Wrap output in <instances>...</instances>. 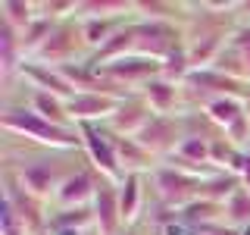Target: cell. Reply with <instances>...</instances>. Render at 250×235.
Returning a JSON list of instances; mask_svg holds the SVG:
<instances>
[{
  "instance_id": "1",
  "label": "cell",
  "mask_w": 250,
  "mask_h": 235,
  "mask_svg": "<svg viewBox=\"0 0 250 235\" xmlns=\"http://www.w3.org/2000/svg\"><path fill=\"white\" fill-rule=\"evenodd\" d=\"M0 125H3L6 132H16V135H25L31 141L60 147V151H72V147L82 144L78 129H66V125L47 122L44 116H38L31 107H6L3 113H0Z\"/></svg>"
},
{
  "instance_id": "2",
  "label": "cell",
  "mask_w": 250,
  "mask_h": 235,
  "mask_svg": "<svg viewBox=\"0 0 250 235\" xmlns=\"http://www.w3.org/2000/svg\"><path fill=\"white\" fill-rule=\"evenodd\" d=\"M153 185H156L160 201L166 204L169 210H185L188 204H194L200 198L203 179L188 176V172L175 169V166H156L153 169Z\"/></svg>"
},
{
  "instance_id": "3",
  "label": "cell",
  "mask_w": 250,
  "mask_h": 235,
  "mask_svg": "<svg viewBox=\"0 0 250 235\" xmlns=\"http://www.w3.org/2000/svg\"><path fill=\"white\" fill-rule=\"evenodd\" d=\"M75 129H78V135H82V144H84V151H88V157H91L94 169L104 172L106 182H119V185H122L125 172H122V166H119V157H116L113 132L97 129L94 122H82V125H75Z\"/></svg>"
},
{
  "instance_id": "4",
  "label": "cell",
  "mask_w": 250,
  "mask_h": 235,
  "mask_svg": "<svg viewBox=\"0 0 250 235\" xmlns=\"http://www.w3.org/2000/svg\"><path fill=\"white\" fill-rule=\"evenodd\" d=\"M131 31H135V57H147V60H166L172 50L185 47L178 41V31L172 22H131Z\"/></svg>"
},
{
  "instance_id": "5",
  "label": "cell",
  "mask_w": 250,
  "mask_h": 235,
  "mask_svg": "<svg viewBox=\"0 0 250 235\" xmlns=\"http://www.w3.org/2000/svg\"><path fill=\"white\" fill-rule=\"evenodd\" d=\"M185 88L197 91L200 97L209 100H219V97H247L250 100V85L247 82H238V78H229L222 72H216V69H194L191 75L185 78Z\"/></svg>"
},
{
  "instance_id": "6",
  "label": "cell",
  "mask_w": 250,
  "mask_h": 235,
  "mask_svg": "<svg viewBox=\"0 0 250 235\" xmlns=\"http://www.w3.org/2000/svg\"><path fill=\"white\" fill-rule=\"evenodd\" d=\"M91 66V63H88ZM97 78H106V82H116V85H128V82H150L163 72V63L160 60H147V57H122L116 63H104V66H91Z\"/></svg>"
},
{
  "instance_id": "7",
  "label": "cell",
  "mask_w": 250,
  "mask_h": 235,
  "mask_svg": "<svg viewBox=\"0 0 250 235\" xmlns=\"http://www.w3.org/2000/svg\"><path fill=\"white\" fill-rule=\"evenodd\" d=\"M135 141L150 157H172V154L178 151V144H182L175 116H153V119L141 129V135Z\"/></svg>"
},
{
  "instance_id": "8",
  "label": "cell",
  "mask_w": 250,
  "mask_h": 235,
  "mask_svg": "<svg viewBox=\"0 0 250 235\" xmlns=\"http://www.w3.org/2000/svg\"><path fill=\"white\" fill-rule=\"evenodd\" d=\"M3 201L10 204V207L19 213V219L25 223L28 235L41 232L47 226V213H44V201H38L35 194H28L25 188H22V182L16 176H6V191H3Z\"/></svg>"
},
{
  "instance_id": "9",
  "label": "cell",
  "mask_w": 250,
  "mask_h": 235,
  "mask_svg": "<svg viewBox=\"0 0 250 235\" xmlns=\"http://www.w3.org/2000/svg\"><path fill=\"white\" fill-rule=\"evenodd\" d=\"M16 179L22 182V188H25L28 194H35L38 201H44V198H53V194H57V188L62 185L66 176H60V166L53 160H31L16 172Z\"/></svg>"
},
{
  "instance_id": "10",
  "label": "cell",
  "mask_w": 250,
  "mask_h": 235,
  "mask_svg": "<svg viewBox=\"0 0 250 235\" xmlns=\"http://www.w3.org/2000/svg\"><path fill=\"white\" fill-rule=\"evenodd\" d=\"M19 75L22 78H28L31 82V88L35 91H47V94H53V97H60V100H72L75 97V88L62 78L60 69H53V66H44V63H35V60H25L22 63V69H19Z\"/></svg>"
},
{
  "instance_id": "11",
  "label": "cell",
  "mask_w": 250,
  "mask_h": 235,
  "mask_svg": "<svg viewBox=\"0 0 250 235\" xmlns=\"http://www.w3.org/2000/svg\"><path fill=\"white\" fill-rule=\"evenodd\" d=\"M94 226H97L100 235H122V210H119V191H116L113 182H100L97 194H94Z\"/></svg>"
},
{
  "instance_id": "12",
  "label": "cell",
  "mask_w": 250,
  "mask_h": 235,
  "mask_svg": "<svg viewBox=\"0 0 250 235\" xmlns=\"http://www.w3.org/2000/svg\"><path fill=\"white\" fill-rule=\"evenodd\" d=\"M75 28L69 25V22H57L50 31V38L41 44V50L35 53V63H44V66H53V69H60V66H66V60L75 53Z\"/></svg>"
},
{
  "instance_id": "13",
  "label": "cell",
  "mask_w": 250,
  "mask_h": 235,
  "mask_svg": "<svg viewBox=\"0 0 250 235\" xmlns=\"http://www.w3.org/2000/svg\"><path fill=\"white\" fill-rule=\"evenodd\" d=\"M153 110L147 107L144 97H128L122 100V107L109 116V125H113V135H122V138H138L141 129L153 119Z\"/></svg>"
},
{
  "instance_id": "14",
  "label": "cell",
  "mask_w": 250,
  "mask_h": 235,
  "mask_svg": "<svg viewBox=\"0 0 250 235\" xmlns=\"http://www.w3.org/2000/svg\"><path fill=\"white\" fill-rule=\"evenodd\" d=\"M119 107H122V97H109V94H75L69 100V119H75V125L94 122V119H109Z\"/></svg>"
},
{
  "instance_id": "15",
  "label": "cell",
  "mask_w": 250,
  "mask_h": 235,
  "mask_svg": "<svg viewBox=\"0 0 250 235\" xmlns=\"http://www.w3.org/2000/svg\"><path fill=\"white\" fill-rule=\"evenodd\" d=\"M94 194H97V185H94L91 172L78 169V172L62 179V185L57 188V194H53V201H57L62 210H78V207L94 204Z\"/></svg>"
},
{
  "instance_id": "16",
  "label": "cell",
  "mask_w": 250,
  "mask_h": 235,
  "mask_svg": "<svg viewBox=\"0 0 250 235\" xmlns=\"http://www.w3.org/2000/svg\"><path fill=\"white\" fill-rule=\"evenodd\" d=\"M144 100L156 116H172V110L178 104V85L156 75L150 82H144Z\"/></svg>"
},
{
  "instance_id": "17",
  "label": "cell",
  "mask_w": 250,
  "mask_h": 235,
  "mask_svg": "<svg viewBox=\"0 0 250 235\" xmlns=\"http://www.w3.org/2000/svg\"><path fill=\"white\" fill-rule=\"evenodd\" d=\"M113 144H116V157H119V166H122L125 176H131V172H138V176H141V169H147L153 163V157L147 154L135 138L113 135Z\"/></svg>"
},
{
  "instance_id": "18",
  "label": "cell",
  "mask_w": 250,
  "mask_h": 235,
  "mask_svg": "<svg viewBox=\"0 0 250 235\" xmlns=\"http://www.w3.org/2000/svg\"><path fill=\"white\" fill-rule=\"evenodd\" d=\"M135 3L125 0H84L75 6V19H125Z\"/></svg>"
},
{
  "instance_id": "19",
  "label": "cell",
  "mask_w": 250,
  "mask_h": 235,
  "mask_svg": "<svg viewBox=\"0 0 250 235\" xmlns=\"http://www.w3.org/2000/svg\"><path fill=\"white\" fill-rule=\"evenodd\" d=\"M119 28H125V19H82L78 35H82V41L88 47H94V53H97Z\"/></svg>"
},
{
  "instance_id": "20",
  "label": "cell",
  "mask_w": 250,
  "mask_h": 235,
  "mask_svg": "<svg viewBox=\"0 0 250 235\" xmlns=\"http://www.w3.org/2000/svg\"><path fill=\"white\" fill-rule=\"evenodd\" d=\"M31 110H35L38 116H44L47 122H53V125H66L69 122V104L60 100V97H53V94H47V91H35V94H31ZM66 129H69V125H66Z\"/></svg>"
},
{
  "instance_id": "21",
  "label": "cell",
  "mask_w": 250,
  "mask_h": 235,
  "mask_svg": "<svg viewBox=\"0 0 250 235\" xmlns=\"http://www.w3.org/2000/svg\"><path fill=\"white\" fill-rule=\"evenodd\" d=\"M207 116L216 125H222V129H231L241 116H247V107L238 97H219V100H209L207 104Z\"/></svg>"
},
{
  "instance_id": "22",
  "label": "cell",
  "mask_w": 250,
  "mask_h": 235,
  "mask_svg": "<svg viewBox=\"0 0 250 235\" xmlns=\"http://www.w3.org/2000/svg\"><path fill=\"white\" fill-rule=\"evenodd\" d=\"M119 210H122V223H135L138 210H141V176L131 172V176L122 179L119 185Z\"/></svg>"
},
{
  "instance_id": "23",
  "label": "cell",
  "mask_w": 250,
  "mask_h": 235,
  "mask_svg": "<svg viewBox=\"0 0 250 235\" xmlns=\"http://www.w3.org/2000/svg\"><path fill=\"white\" fill-rule=\"evenodd\" d=\"M35 10H38V6L35 3H25V0H3V3H0V19L10 22V25L22 35V31L38 19Z\"/></svg>"
},
{
  "instance_id": "24",
  "label": "cell",
  "mask_w": 250,
  "mask_h": 235,
  "mask_svg": "<svg viewBox=\"0 0 250 235\" xmlns=\"http://www.w3.org/2000/svg\"><path fill=\"white\" fill-rule=\"evenodd\" d=\"M94 223V210L91 207H78V210H62V213L53 216V226L57 229H78L82 232L84 226Z\"/></svg>"
},
{
  "instance_id": "25",
  "label": "cell",
  "mask_w": 250,
  "mask_h": 235,
  "mask_svg": "<svg viewBox=\"0 0 250 235\" xmlns=\"http://www.w3.org/2000/svg\"><path fill=\"white\" fill-rule=\"evenodd\" d=\"M0 232L3 235H28V229H25V223L19 219V213L10 207V204H0Z\"/></svg>"
},
{
  "instance_id": "26",
  "label": "cell",
  "mask_w": 250,
  "mask_h": 235,
  "mask_svg": "<svg viewBox=\"0 0 250 235\" xmlns=\"http://www.w3.org/2000/svg\"><path fill=\"white\" fill-rule=\"evenodd\" d=\"M225 213H229L231 223H247V219H250V194L244 191V188L225 204Z\"/></svg>"
},
{
  "instance_id": "27",
  "label": "cell",
  "mask_w": 250,
  "mask_h": 235,
  "mask_svg": "<svg viewBox=\"0 0 250 235\" xmlns=\"http://www.w3.org/2000/svg\"><path fill=\"white\" fill-rule=\"evenodd\" d=\"M231 47L241 53V60H244V66H247V72H250V22H247V25H241L231 35Z\"/></svg>"
},
{
  "instance_id": "28",
  "label": "cell",
  "mask_w": 250,
  "mask_h": 235,
  "mask_svg": "<svg viewBox=\"0 0 250 235\" xmlns=\"http://www.w3.org/2000/svg\"><path fill=\"white\" fill-rule=\"evenodd\" d=\"M241 185H244V191L250 194V144L244 151V172H241Z\"/></svg>"
},
{
  "instance_id": "29",
  "label": "cell",
  "mask_w": 250,
  "mask_h": 235,
  "mask_svg": "<svg viewBox=\"0 0 250 235\" xmlns=\"http://www.w3.org/2000/svg\"><path fill=\"white\" fill-rule=\"evenodd\" d=\"M200 232L203 235H241V232H234V229H225V226H203Z\"/></svg>"
},
{
  "instance_id": "30",
  "label": "cell",
  "mask_w": 250,
  "mask_h": 235,
  "mask_svg": "<svg viewBox=\"0 0 250 235\" xmlns=\"http://www.w3.org/2000/svg\"><path fill=\"white\" fill-rule=\"evenodd\" d=\"M57 235H82L78 229H57Z\"/></svg>"
},
{
  "instance_id": "31",
  "label": "cell",
  "mask_w": 250,
  "mask_h": 235,
  "mask_svg": "<svg viewBox=\"0 0 250 235\" xmlns=\"http://www.w3.org/2000/svg\"><path fill=\"white\" fill-rule=\"evenodd\" d=\"M241 235H250V226H247V229H244V232H241Z\"/></svg>"
},
{
  "instance_id": "32",
  "label": "cell",
  "mask_w": 250,
  "mask_h": 235,
  "mask_svg": "<svg viewBox=\"0 0 250 235\" xmlns=\"http://www.w3.org/2000/svg\"><path fill=\"white\" fill-rule=\"evenodd\" d=\"M122 235H135V232H131V229H128V232H122Z\"/></svg>"
},
{
  "instance_id": "33",
  "label": "cell",
  "mask_w": 250,
  "mask_h": 235,
  "mask_svg": "<svg viewBox=\"0 0 250 235\" xmlns=\"http://www.w3.org/2000/svg\"><path fill=\"white\" fill-rule=\"evenodd\" d=\"M247 116H250V104H247Z\"/></svg>"
}]
</instances>
